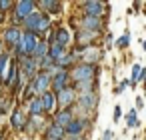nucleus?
<instances>
[{"instance_id": "nucleus-1", "label": "nucleus", "mask_w": 146, "mask_h": 140, "mask_svg": "<svg viewBox=\"0 0 146 140\" xmlns=\"http://www.w3.org/2000/svg\"><path fill=\"white\" fill-rule=\"evenodd\" d=\"M98 72H100V68H98V64L94 66V64H76L72 70H70V84L72 86H76V84H88V82H96L98 78Z\"/></svg>"}, {"instance_id": "nucleus-2", "label": "nucleus", "mask_w": 146, "mask_h": 140, "mask_svg": "<svg viewBox=\"0 0 146 140\" xmlns=\"http://www.w3.org/2000/svg\"><path fill=\"white\" fill-rule=\"evenodd\" d=\"M34 10H38L36 2H32V0H18V2L14 4V10H12V24L14 26H22V22Z\"/></svg>"}, {"instance_id": "nucleus-3", "label": "nucleus", "mask_w": 146, "mask_h": 140, "mask_svg": "<svg viewBox=\"0 0 146 140\" xmlns=\"http://www.w3.org/2000/svg\"><path fill=\"white\" fill-rule=\"evenodd\" d=\"M16 60H18V68H20L22 78H24L26 82H32V80L36 78V74L40 72L38 60L32 58V56H20V58H16Z\"/></svg>"}, {"instance_id": "nucleus-4", "label": "nucleus", "mask_w": 146, "mask_h": 140, "mask_svg": "<svg viewBox=\"0 0 146 140\" xmlns=\"http://www.w3.org/2000/svg\"><path fill=\"white\" fill-rule=\"evenodd\" d=\"M20 38H22V28H20V26L10 24V26H6V28H4L2 42H4V48H8V52H10V54H12V50L18 46Z\"/></svg>"}, {"instance_id": "nucleus-5", "label": "nucleus", "mask_w": 146, "mask_h": 140, "mask_svg": "<svg viewBox=\"0 0 146 140\" xmlns=\"http://www.w3.org/2000/svg\"><path fill=\"white\" fill-rule=\"evenodd\" d=\"M76 100H78V92H76V88H74L72 84L56 94V106H58V110H62V108H72V106L76 104Z\"/></svg>"}, {"instance_id": "nucleus-6", "label": "nucleus", "mask_w": 146, "mask_h": 140, "mask_svg": "<svg viewBox=\"0 0 146 140\" xmlns=\"http://www.w3.org/2000/svg\"><path fill=\"white\" fill-rule=\"evenodd\" d=\"M90 118H74L64 130H66V138H80L84 136V132L90 128Z\"/></svg>"}, {"instance_id": "nucleus-7", "label": "nucleus", "mask_w": 146, "mask_h": 140, "mask_svg": "<svg viewBox=\"0 0 146 140\" xmlns=\"http://www.w3.org/2000/svg\"><path fill=\"white\" fill-rule=\"evenodd\" d=\"M106 10H110L108 4L104 2H82V16H92V18H104L106 16Z\"/></svg>"}, {"instance_id": "nucleus-8", "label": "nucleus", "mask_w": 146, "mask_h": 140, "mask_svg": "<svg viewBox=\"0 0 146 140\" xmlns=\"http://www.w3.org/2000/svg\"><path fill=\"white\" fill-rule=\"evenodd\" d=\"M32 84H34L36 94H38V96H42L44 92H48V90L52 88V74H50V72L40 70V72L36 74V78L32 80Z\"/></svg>"}, {"instance_id": "nucleus-9", "label": "nucleus", "mask_w": 146, "mask_h": 140, "mask_svg": "<svg viewBox=\"0 0 146 140\" xmlns=\"http://www.w3.org/2000/svg\"><path fill=\"white\" fill-rule=\"evenodd\" d=\"M48 126H50V122H46L44 116H34V118H28L24 132H26L28 136H32V134H36V132H42V134H44Z\"/></svg>"}, {"instance_id": "nucleus-10", "label": "nucleus", "mask_w": 146, "mask_h": 140, "mask_svg": "<svg viewBox=\"0 0 146 140\" xmlns=\"http://www.w3.org/2000/svg\"><path fill=\"white\" fill-rule=\"evenodd\" d=\"M80 28H82V30H88V32L102 34V30H104V20H102V18H92V16H80Z\"/></svg>"}, {"instance_id": "nucleus-11", "label": "nucleus", "mask_w": 146, "mask_h": 140, "mask_svg": "<svg viewBox=\"0 0 146 140\" xmlns=\"http://www.w3.org/2000/svg\"><path fill=\"white\" fill-rule=\"evenodd\" d=\"M70 86V72L68 70H58L54 76H52V92L54 94H58L60 90H64V88H68Z\"/></svg>"}, {"instance_id": "nucleus-12", "label": "nucleus", "mask_w": 146, "mask_h": 140, "mask_svg": "<svg viewBox=\"0 0 146 140\" xmlns=\"http://www.w3.org/2000/svg\"><path fill=\"white\" fill-rule=\"evenodd\" d=\"M26 122H28L26 112H24L22 108H14L12 114H10V128H12V130H18V132H24Z\"/></svg>"}, {"instance_id": "nucleus-13", "label": "nucleus", "mask_w": 146, "mask_h": 140, "mask_svg": "<svg viewBox=\"0 0 146 140\" xmlns=\"http://www.w3.org/2000/svg\"><path fill=\"white\" fill-rule=\"evenodd\" d=\"M36 6L40 12L48 14L50 18L62 12V2H58V0H40V2H36Z\"/></svg>"}, {"instance_id": "nucleus-14", "label": "nucleus", "mask_w": 146, "mask_h": 140, "mask_svg": "<svg viewBox=\"0 0 146 140\" xmlns=\"http://www.w3.org/2000/svg\"><path fill=\"white\" fill-rule=\"evenodd\" d=\"M98 36H100V34H96V32H88V30L78 28L76 34H74V40H76V46H84V48H88V46H92V42H94Z\"/></svg>"}, {"instance_id": "nucleus-15", "label": "nucleus", "mask_w": 146, "mask_h": 140, "mask_svg": "<svg viewBox=\"0 0 146 140\" xmlns=\"http://www.w3.org/2000/svg\"><path fill=\"white\" fill-rule=\"evenodd\" d=\"M72 120H74L72 108H62V110H56V112L52 114V122L58 124V126H62V128H66Z\"/></svg>"}, {"instance_id": "nucleus-16", "label": "nucleus", "mask_w": 146, "mask_h": 140, "mask_svg": "<svg viewBox=\"0 0 146 140\" xmlns=\"http://www.w3.org/2000/svg\"><path fill=\"white\" fill-rule=\"evenodd\" d=\"M100 58H102V52H100L96 46H88V48H84V52L80 54V62H82V64H94V66H96V62H100Z\"/></svg>"}, {"instance_id": "nucleus-17", "label": "nucleus", "mask_w": 146, "mask_h": 140, "mask_svg": "<svg viewBox=\"0 0 146 140\" xmlns=\"http://www.w3.org/2000/svg\"><path fill=\"white\" fill-rule=\"evenodd\" d=\"M40 98V102H42V108H44V114H54L56 112V94L52 92V90H48V92H44L42 96H38Z\"/></svg>"}, {"instance_id": "nucleus-18", "label": "nucleus", "mask_w": 146, "mask_h": 140, "mask_svg": "<svg viewBox=\"0 0 146 140\" xmlns=\"http://www.w3.org/2000/svg\"><path fill=\"white\" fill-rule=\"evenodd\" d=\"M52 30V18L48 16V14H42V18H40V22H38V26H36V30H34V34L40 38V40H44L46 36H48V32Z\"/></svg>"}, {"instance_id": "nucleus-19", "label": "nucleus", "mask_w": 146, "mask_h": 140, "mask_svg": "<svg viewBox=\"0 0 146 140\" xmlns=\"http://www.w3.org/2000/svg\"><path fill=\"white\" fill-rule=\"evenodd\" d=\"M44 140H66V130L54 122H50V126L44 132Z\"/></svg>"}, {"instance_id": "nucleus-20", "label": "nucleus", "mask_w": 146, "mask_h": 140, "mask_svg": "<svg viewBox=\"0 0 146 140\" xmlns=\"http://www.w3.org/2000/svg\"><path fill=\"white\" fill-rule=\"evenodd\" d=\"M54 32H56V34H54V44H60V46L68 48V44H70V40H72L68 28H66V26H56Z\"/></svg>"}, {"instance_id": "nucleus-21", "label": "nucleus", "mask_w": 146, "mask_h": 140, "mask_svg": "<svg viewBox=\"0 0 146 140\" xmlns=\"http://www.w3.org/2000/svg\"><path fill=\"white\" fill-rule=\"evenodd\" d=\"M42 14L44 12H40V10H34L24 22H22V30H26V32H32L34 34V30H36V26H38V22H40V18H42Z\"/></svg>"}, {"instance_id": "nucleus-22", "label": "nucleus", "mask_w": 146, "mask_h": 140, "mask_svg": "<svg viewBox=\"0 0 146 140\" xmlns=\"http://www.w3.org/2000/svg\"><path fill=\"white\" fill-rule=\"evenodd\" d=\"M26 106H28V118H34V116H46V114H44V108H42V102H40L38 96H36L34 100H30Z\"/></svg>"}, {"instance_id": "nucleus-23", "label": "nucleus", "mask_w": 146, "mask_h": 140, "mask_svg": "<svg viewBox=\"0 0 146 140\" xmlns=\"http://www.w3.org/2000/svg\"><path fill=\"white\" fill-rule=\"evenodd\" d=\"M48 52H50V44H48L46 40H38V44H36V48H34V52H32V58H36V60H40V58H44V56H48Z\"/></svg>"}, {"instance_id": "nucleus-24", "label": "nucleus", "mask_w": 146, "mask_h": 140, "mask_svg": "<svg viewBox=\"0 0 146 140\" xmlns=\"http://www.w3.org/2000/svg\"><path fill=\"white\" fill-rule=\"evenodd\" d=\"M10 60H12V54L8 50L0 56V82H4V78H6V70L10 66Z\"/></svg>"}, {"instance_id": "nucleus-25", "label": "nucleus", "mask_w": 146, "mask_h": 140, "mask_svg": "<svg viewBox=\"0 0 146 140\" xmlns=\"http://www.w3.org/2000/svg\"><path fill=\"white\" fill-rule=\"evenodd\" d=\"M68 54V48H64V46H60V44H52L50 46V52H48V56L54 60V62H58L62 56H66Z\"/></svg>"}, {"instance_id": "nucleus-26", "label": "nucleus", "mask_w": 146, "mask_h": 140, "mask_svg": "<svg viewBox=\"0 0 146 140\" xmlns=\"http://www.w3.org/2000/svg\"><path fill=\"white\" fill-rule=\"evenodd\" d=\"M36 96H38V94H36V90H34V84H32V82H26L24 88H22V100L28 104V102L34 100Z\"/></svg>"}, {"instance_id": "nucleus-27", "label": "nucleus", "mask_w": 146, "mask_h": 140, "mask_svg": "<svg viewBox=\"0 0 146 140\" xmlns=\"http://www.w3.org/2000/svg\"><path fill=\"white\" fill-rule=\"evenodd\" d=\"M14 4L16 2H12V0H0V14H8L10 10H14Z\"/></svg>"}, {"instance_id": "nucleus-28", "label": "nucleus", "mask_w": 146, "mask_h": 140, "mask_svg": "<svg viewBox=\"0 0 146 140\" xmlns=\"http://www.w3.org/2000/svg\"><path fill=\"white\" fill-rule=\"evenodd\" d=\"M138 126V118H136V110H130L126 116V128H136Z\"/></svg>"}, {"instance_id": "nucleus-29", "label": "nucleus", "mask_w": 146, "mask_h": 140, "mask_svg": "<svg viewBox=\"0 0 146 140\" xmlns=\"http://www.w3.org/2000/svg\"><path fill=\"white\" fill-rule=\"evenodd\" d=\"M128 42H130V36H128V32H126V34H122V36L116 40V46H118V48H126Z\"/></svg>"}, {"instance_id": "nucleus-30", "label": "nucleus", "mask_w": 146, "mask_h": 140, "mask_svg": "<svg viewBox=\"0 0 146 140\" xmlns=\"http://www.w3.org/2000/svg\"><path fill=\"white\" fill-rule=\"evenodd\" d=\"M8 110H10V102L0 100V118H2V114H4V112H8Z\"/></svg>"}, {"instance_id": "nucleus-31", "label": "nucleus", "mask_w": 146, "mask_h": 140, "mask_svg": "<svg viewBox=\"0 0 146 140\" xmlns=\"http://www.w3.org/2000/svg\"><path fill=\"white\" fill-rule=\"evenodd\" d=\"M126 86H130V80H122V82H120V86H118V88H114V94H120Z\"/></svg>"}, {"instance_id": "nucleus-32", "label": "nucleus", "mask_w": 146, "mask_h": 140, "mask_svg": "<svg viewBox=\"0 0 146 140\" xmlns=\"http://www.w3.org/2000/svg\"><path fill=\"white\" fill-rule=\"evenodd\" d=\"M120 116H122V108H120V106H116V108H114V122H118V120H120Z\"/></svg>"}, {"instance_id": "nucleus-33", "label": "nucleus", "mask_w": 146, "mask_h": 140, "mask_svg": "<svg viewBox=\"0 0 146 140\" xmlns=\"http://www.w3.org/2000/svg\"><path fill=\"white\" fill-rule=\"evenodd\" d=\"M102 140H112V130H106L104 136H102Z\"/></svg>"}, {"instance_id": "nucleus-34", "label": "nucleus", "mask_w": 146, "mask_h": 140, "mask_svg": "<svg viewBox=\"0 0 146 140\" xmlns=\"http://www.w3.org/2000/svg\"><path fill=\"white\" fill-rule=\"evenodd\" d=\"M6 50H4V42H2V38H0V56H2Z\"/></svg>"}, {"instance_id": "nucleus-35", "label": "nucleus", "mask_w": 146, "mask_h": 140, "mask_svg": "<svg viewBox=\"0 0 146 140\" xmlns=\"http://www.w3.org/2000/svg\"><path fill=\"white\" fill-rule=\"evenodd\" d=\"M140 80L146 82V68H142V74H140Z\"/></svg>"}, {"instance_id": "nucleus-36", "label": "nucleus", "mask_w": 146, "mask_h": 140, "mask_svg": "<svg viewBox=\"0 0 146 140\" xmlns=\"http://www.w3.org/2000/svg\"><path fill=\"white\" fill-rule=\"evenodd\" d=\"M142 104H144L142 98H136V108H142Z\"/></svg>"}, {"instance_id": "nucleus-37", "label": "nucleus", "mask_w": 146, "mask_h": 140, "mask_svg": "<svg viewBox=\"0 0 146 140\" xmlns=\"http://www.w3.org/2000/svg\"><path fill=\"white\" fill-rule=\"evenodd\" d=\"M4 18H6L4 14H0V26H2V22H4Z\"/></svg>"}, {"instance_id": "nucleus-38", "label": "nucleus", "mask_w": 146, "mask_h": 140, "mask_svg": "<svg viewBox=\"0 0 146 140\" xmlns=\"http://www.w3.org/2000/svg\"><path fill=\"white\" fill-rule=\"evenodd\" d=\"M0 140H4V132L2 130H0Z\"/></svg>"}, {"instance_id": "nucleus-39", "label": "nucleus", "mask_w": 146, "mask_h": 140, "mask_svg": "<svg viewBox=\"0 0 146 140\" xmlns=\"http://www.w3.org/2000/svg\"><path fill=\"white\" fill-rule=\"evenodd\" d=\"M142 48H144V50H146V40H144V42H142Z\"/></svg>"}, {"instance_id": "nucleus-40", "label": "nucleus", "mask_w": 146, "mask_h": 140, "mask_svg": "<svg viewBox=\"0 0 146 140\" xmlns=\"http://www.w3.org/2000/svg\"><path fill=\"white\" fill-rule=\"evenodd\" d=\"M0 90H2V82H0Z\"/></svg>"}, {"instance_id": "nucleus-41", "label": "nucleus", "mask_w": 146, "mask_h": 140, "mask_svg": "<svg viewBox=\"0 0 146 140\" xmlns=\"http://www.w3.org/2000/svg\"><path fill=\"white\" fill-rule=\"evenodd\" d=\"M144 90H146V82H144Z\"/></svg>"}]
</instances>
